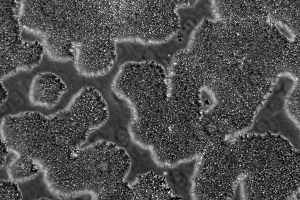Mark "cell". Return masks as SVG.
Segmentation results:
<instances>
[{"label":"cell","mask_w":300,"mask_h":200,"mask_svg":"<svg viewBox=\"0 0 300 200\" xmlns=\"http://www.w3.org/2000/svg\"><path fill=\"white\" fill-rule=\"evenodd\" d=\"M65 133L73 148L79 145L91 132L102 126L109 116L107 104L92 87H83L60 110Z\"/></svg>","instance_id":"7a4b0ae2"},{"label":"cell","mask_w":300,"mask_h":200,"mask_svg":"<svg viewBox=\"0 0 300 200\" xmlns=\"http://www.w3.org/2000/svg\"><path fill=\"white\" fill-rule=\"evenodd\" d=\"M122 37L124 41L143 44L163 43L177 30L171 0H128L124 1Z\"/></svg>","instance_id":"6da1fadb"},{"label":"cell","mask_w":300,"mask_h":200,"mask_svg":"<svg viewBox=\"0 0 300 200\" xmlns=\"http://www.w3.org/2000/svg\"><path fill=\"white\" fill-rule=\"evenodd\" d=\"M200 94L199 99L202 111L204 114H207L212 110L215 106V97L210 92L202 91Z\"/></svg>","instance_id":"8992f818"},{"label":"cell","mask_w":300,"mask_h":200,"mask_svg":"<svg viewBox=\"0 0 300 200\" xmlns=\"http://www.w3.org/2000/svg\"><path fill=\"white\" fill-rule=\"evenodd\" d=\"M114 45L94 43L75 48V65L78 73L86 77H96L107 74L115 61Z\"/></svg>","instance_id":"277c9868"},{"label":"cell","mask_w":300,"mask_h":200,"mask_svg":"<svg viewBox=\"0 0 300 200\" xmlns=\"http://www.w3.org/2000/svg\"><path fill=\"white\" fill-rule=\"evenodd\" d=\"M67 90L65 84L55 74L39 73L34 78L30 84L29 94L30 104L51 109L57 104Z\"/></svg>","instance_id":"5b68a950"},{"label":"cell","mask_w":300,"mask_h":200,"mask_svg":"<svg viewBox=\"0 0 300 200\" xmlns=\"http://www.w3.org/2000/svg\"><path fill=\"white\" fill-rule=\"evenodd\" d=\"M44 51L43 46L37 44H1L0 80L13 76L19 71H31L39 65Z\"/></svg>","instance_id":"3957f363"},{"label":"cell","mask_w":300,"mask_h":200,"mask_svg":"<svg viewBox=\"0 0 300 200\" xmlns=\"http://www.w3.org/2000/svg\"><path fill=\"white\" fill-rule=\"evenodd\" d=\"M1 84V105L3 104L7 99L8 96V92L4 87L2 81H0Z\"/></svg>","instance_id":"52a82bcc"}]
</instances>
